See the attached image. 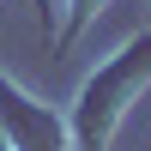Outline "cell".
Instances as JSON below:
<instances>
[{
  "label": "cell",
  "instance_id": "6da1fadb",
  "mask_svg": "<svg viewBox=\"0 0 151 151\" xmlns=\"http://www.w3.org/2000/svg\"><path fill=\"white\" fill-rule=\"evenodd\" d=\"M139 73H151V42H133L109 73H97V79H91V91H85V115H79V139H85V151L103 145V121L121 109V91H133Z\"/></svg>",
  "mask_w": 151,
  "mask_h": 151
},
{
  "label": "cell",
  "instance_id": "7a4b0ae2",
  "mask_svg": "<svg viewBox=\"0 0 151 151\" xmlns=\"http://www.w3.org/2000/svg\"><path fill=\"white\" fill-rule=\"evenodd\" d=\"M0 121L12 127V145H18V151H60L55 115H48L42 103H30V97H18L6 79H0Z\"/></svg>",
  "mask_w": 151,
  "mask_h": 151
},
{
  "label": "cell",
  "instance_id": "3957f363",
  "mask_svg": "<svg viewBox=\"0 0 151 151\" xmlns=\"http://www.w3.org/2000/svg\"><path fill=\"white\" fill-rule=\"evenodd\" d=\"M0 151H6V127H0Z\"/></svg>",
  "mask_w": 151,
  "mask_h": 151
}]
</instances>
